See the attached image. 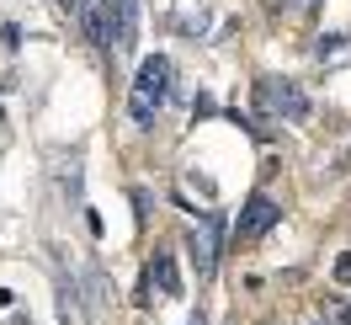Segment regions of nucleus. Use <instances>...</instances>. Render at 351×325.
<instances>
[{
  "mask_svg": "<svg viewBox=\"0 0 351 325\" xmlns=\"http://www.w3.org/2000/svg\"><path fill=\"white\" fill-rule=\"evenodd\" d=\"M138 43V0H112V48L133 54Z\"/></svg>",
  "mask_w": 351,
  "mask_h": 325,
  "instance_id": "nucleus-5",
  "label": "nucleus"
},
{
  "mask_svg": "<svg viewBox=\"0 0 351 325\" xmlns=\"http://www.w3.org/2000/svg\"><path fill=\"white\" fill-rule=\"evenodd\" d=\"M319 325H325V320H319Z\"/></svg>",
  "mask_w": 351,
  "mask_h": 325,
  "instance_id": "nucleus-13",
  "label": "nucleus"
},
{
  "mask_svg": "<svg viewBox=\"0 0 351 325\" xmlns=\"http://www.w3.org/2000/svg\"><path fill=\"white\" fill-rule=\"evenodd\" d=\"M256 107H261L266 117L304 123V117H308V96L298 91V80H277V75H261V80H256Z\"/></svg>",
  "mask_w": 351,
  "mask_h": 325,
  "instance_id": "nucleus-2",
  "label": "nucleus"
},
{
  "mask_svg": "<svg viewBox=\"0 0 351 325\" xmlns=\"http://www.w3.org/2000/svg\"><path fill=\"white\" fill-rule=\"evenodd\" d=\"M335 282H351V251H341V256H335Z\"/></svg>",
  "mask_w": 351,
  "mask_h": 325,
  "instance_id": "nucleus-10",
  "label": "nucleus"
},
{
  "mask_svg": "<svg viewBox=\"0 0 351 325\" xmlns=\"http://www.w3.org/2000/svg\"><path fill=\"white\" fill-rule=\"evenodd\" d=\"M219 235H223V218H219V214H208L197 229H192V240H186L192 267H197V278H202V282L213 278V267H219Z\"/></svg>",
  "mask_w": 351,
  "mask_h": 325,
  "instance_id": "nucleus-4",
  "label": "nucleus"
},
{
  "mask_svg": "<svg viewBox=\"0 0 351 325\" xmlns=\"http://www.w3.org/2000/svg\"><path fill=\"white\" fill-rule=\"evenodd\" d=\"M277 218H282V203H277V197L271 192H250L245 208H240V218H234V240L250 245V240H261L266 229H277Z\"/></svg>",
  "mask_w": 351,
  "mask_h": 325,
  "instance_id": "nucleus-3",
  "label": "nucleus"
},
{
  "mask_svg": "<svg viewBox=\"0 0 351 325\" xmlns=\"http://www.w3.org/2000/svg\"><path fill=\"white\" fill-rule=\"evenodd\" d=\"M59 5H64V11H75V5H86V0H59Z\"/></svg>",
  "mask_w": 351,
  "mask_h": 325,
  "instance_id": "nucleus-12",
  "label": "nucleus"
},
{
  "mask_svg": "<svg viewBox=\"0 0 351 325\" xmlns=\"http://www.w3.org/2000/svg\"><path fill=\"white\" fill-rule=\"evenodd\" d=\"M59 320H64V325H80V315H75V288H64V299H59Z\"/></svg>",
  "mask_w": 351,
  "mask_h": 325,
  "instance_id": "nucleus-9",
  "label": "nucleus"
},
{
  "mask_svg": "<svg viewBox=\"0 0 351 325\" xmlns=\"http://www.w3.org/2000/svg\"><path fill=\"white\" fill-rule=\"evenodd\" d=\"M171 59L165 54H149L144 65H138V75H133V91H128V112H133V123L138 128H149L154 123V112L165 107V96H171Z\"/></svg>",
  "mask_w": 351,
  "mask_h": 325,
  "instance_id": "nucleus-1",
  "label": "nucleus"
},
{
  "mask_svg": "<svg viewBox=\"0 0 351 325\" xmlns=\"http://www.w3.org/2000/svg\"><path fill=\"white\" fill-rule=\"evenodd\" d=\"M149 278L160 282V293H165V299H181V272H176V256H171V251H154Z\"/></svg>",
  "mask_w": 351,
  "mask_h": 325,
  "instance_id": "nucleus-6",
  "label": "nucleus"
},
{
  "mask_svg": "<svg viewBox=\"0 0 351 325\" xmlns=\"http://www.w3.org/2000/svg\"><path fill=\"white\" fill-rule=\"evenodd\" d=\"M0 43H5V48H16V43H22V27H16V22H5V27H0Z\"/></svg>",
  "mask_w": 351,
  "mask_h": 325,
  "instance_id": "nucleus-11",
  "label": "nucleus"
},
{
  "mask_svg": "<svg viewBox=\"0 0 351 325\" xmlns=\"http://www.w3.org/2000/svg\"><path fill=\"white\" fill-rule=\"evenodd\" d=\"M80 16H86V38H90V43H112V11H107V5L90 0Z\"/></svg>",
  "mask_w": 351,
  "mask_h": 325,
  "instance_id": "nucleus-7",
  "label": "nucleus"
},
{
  "mask_svg": "<svg viewBox=\"0 0 351 325\" xmlns=\"http://www.w3.org/2000/svg\"><path fill=\"white\" fill-rule=\"evenodd\" d=\"M319 315H325V325H351V304L325 299V304H319Z\"/></svg>",
  "mask_w": 351,
  "mask_h": 325,
  "instance_id": "nucleus-8",
  "label": "nucleus"
}]
</instances>
